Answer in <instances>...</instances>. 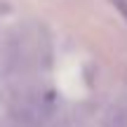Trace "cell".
Listing matches in <instances>:
<instances>
[{
    "mask_svg": "<svg viewBox=\"0 0 127 127\" xmlns=\"http://www.w3.org/2000/svg\"><path fill=\"white\" fill-rule=\"evenodd\" d=\"M54 99L45 92H26L14 104L17 127H50L54 120Z\"/></svg>",
    "mask_w": 127,
    "mask_h": 127,
    "instance_id": "obj_1",
    "label": "cell"
},
{
    "mask_svg": "<svg viewBox=\"0 0 127 127\" xmlns=\"http://www.w3.org/2000/svg\"><path fill=\"white\" fill-rule=\"evenodd\" d=\"M113 5L120 9V14H123V17L127 19V0H113Z\"/></svg>",
    "mask_w": 127,
    "mask_h": 127,
    "instance_id": "obj_3",
    "label": "cell"
},
{
    "mask_svg": "<svg viewBox=\"0 0 127 127\" xmlns=\"http://www.w3.org/2000/svg\"><path fill=\"white\" fill-rule=\"evenodd\" d=\"M104 127H127V99H120L108 106L104 115Z\"/></svg>",
    "mask_w": 127,
    "mask_h": 127,
    "instance_id": "obj_2",
    "label": "cell"
}]
</instances>
